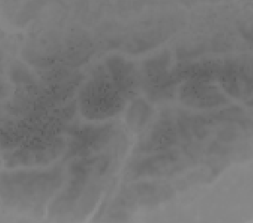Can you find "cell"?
I'll return each instance as SVG.
<instances>
[{"label": "cell", "instance_id": "1", "mask_svg": "<svg viewBox=\"0 0 253 223\" xmlns=\"http://www.w3.org/2000/svg\"><path fill=\"white\" fill-rule=\"evenodd\" d=\"M126 98L113 84L103 67L94 71L93 79L84 85L79 95L81 111L89 119H105L122 111Z\"/></svg>", "mask_w": 253, "mask_h": 223}, {"label": "cell", "instance_id": "2", "mask_svg": "<svg viewBox=\"0 0 253 223\" xmlns=\"http://www.w3.org/2000/svg\"><path fill=\"white\" fill-rule=\"evenodd\" d=\"M61 170L47 173H19L3 179L4 186L9 189L10 199L24 203V206L41 202L53 194L62 183Z\"/></svg>", "mask_w": 253, "mask_h": 223}, {"label": "cell", "instance_id": "3", "mask_svg": "<svg viewBox=\"0 0 253 223\" xmlns=\"http://www.w3.org/2000/svg\"><path fill=\"white\" fill-rule=\"evenodd\" d=\"M218 80L224 91L235 98L245 99L252 94L253 75L248 63L227 60L222 65Z\"/></svg>", "mask_w": 253, "mask_h": 223}, {"label": "cell", "instance_id": "4", "mask_svg": "<svg viewBox=\"0 0 253 223\" xmlns=\"http://www.w3.org/2000/svg\"><path fill=\"white\" fill-rule=\"evenodd\" d=\"M179 95L184 104L194 109H213L230 103L225 95L212 83L187 80L180 86Z\"/></svg>", "mask_w": 253, "mask_h": 223}, {"label": "cell", "instance_id": "5", "mask_svg": "<svg viewBox=\"0 0 253 223\" xmlns=\"http://www.w3.org/2000/svg\"><path fill=\"white\" fill-rule=\"evenodd\" d=\"M66 148L65 141L60 138H38L24 144L21 150L12 156L18 164H42L56 158Z\"/></svg>", "mask_w": 253, "mask_h": 223}, {"label": "cell", "instance_id": "6", "mask_svg": "<svg viewBox=\"0 0 253 223\" xmlns=\"http://www.w3.org/2000/svg\"><path fill=\"white\" fill-rule=\"evenodd\" d=\"M183 166L180 153L175 150H165L136 162L133 174L135 177L168 176L181 170Z\"/></svg>", "mask_w": 253, "mask_h": 223}, {"label": "cell", "instance_id": "7", "mask_svg": "<svg viewBox=\"0 0 253 223\" xmlns=\"http://www.w3.org/2000/svg\"><path fill=\"white\" fill-rule=\"evenodd\" d=\"M112 126L90 127L77 132L69 144L68 156H87L101 150L112 137Z\"/></svg>", "mask_w": 253, "mask_h": 223}, {"label": "cell", "instance_id": "8", "mask_svg": "<svg viewBox=\"0 0 253 223\" xmlns=\"http://www.w3.org/2000/svg\"><path fill=\"white\" fill-rule=\"evenodd\" d=\"M177 124L172 121L162 120L141 140L137 149L140 152H161L169 150L179 140Z\"/></svg>", "mask_w": 253, "mask_h": 223}, {"label": "cell", "instance_id": "9", "mask_svg": "<svg viewBox=\"0 0 253 223\" xmlns=\"http://www.w3.org/2000/svg\"><path fill=\"white\" fill-rule=\"evenodd\" d=\"M107 70L115 87L126 98L132 97L137 85L135 66L121 57H112L106 61Z\"/></svg>", "mask_w": 253, "mask_h": 223}, {"label": "cell", "instance_id": "10", "mask_svg": "<svg viewBox=\"0 0 253 223\" xmlns=\"http://www.w3.org/2000/svg\"><path fill=\"white\" fill-rule=\"evenodd\" d=\"M153 114L151 107L142 99H135L126 112L127 125L135 132H140L144 129Z\"/></svg>", "mask_w": 253, "mask_h": 223}, {"label": "cell", "instance_id": "11", "mask_svg": "<svg viewBox=\"0 0 253 223\" xmlns=\"http://www.w3.org/2000/svg\"><path fill=\"white\" fill-rule=\"evenodd\" d=\"M133 192L138 196L140 203L144 204H155L169 198L172 193L170 189L165 186L147 183L135 185Z\"/></svg>", "mask_w": 253, "mask_h": 223}, {"label": "cell", "instance_id": "12", "mask_svg": "<svg viewBox=\"0 0 253 223\" xmlns=\"http://www.w3.org/2000/svg\"><path fill=\"white\" fill-rule=\"evenodd\" d=\"M147 94L153 102L169 101L174 97L175 86H162V85H146Z\"/></svg>", "mask_w": 253, "mask_h": 223}, {"label": "cell", "instance_id": "13", "mask_svg": "<svg viewBox=\"0 0 253 223\" xmlns=\"http://www.w3.org/2000/svg\"><path fill=\"white\" fill-rule=\"evenodd\" d=\"M236 137V131L232 129H225L218 134V138L221 141H230Z\"/></svg>", "mask_w": 253, "mask_h": 223}]
</instances>
